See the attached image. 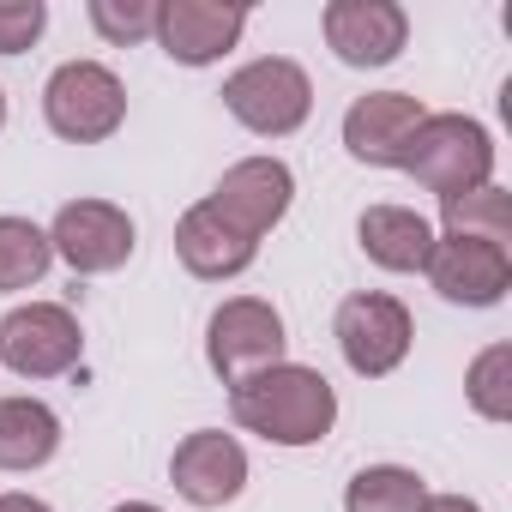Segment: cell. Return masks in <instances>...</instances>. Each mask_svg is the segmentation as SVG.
<instances>
[{"instance_id":"6da1fadb","label":"cell","mask_w":512,"mask_h":512,"mask_svg":"<svg viewBox=\"0 0 512 512\" xmlns=\"http://www.w3.org/2000/svg\"><path fill=\"white\" fill-rule=\"evenodd\" d=\"M229 410L247 434H260L272 446H320L338 422V392L320 368L278 362L229 386Z\"/></svg>"},{"instance_id":"7a4b0ae2","label":"cell","mask_w":512,"mask_h":512,"mask_svg":"<svg viewBox=\"0 0 512 512\" xmlns=\"http://www.w3.org/2000/svg\"><path fill=\"white\" fill-rule=\"evenodd\" d=\"M398 169L416 175L434 199H458V193H476L494 181V139L470 115H422Z\"/></svg>"},{"instance_id":"3957f363","label":"cell","mask_w":512,"mask_h":512,"mask_svg":"<svg viewBox=\"0 0 512 512\" xmlns=\"http://www.w3.org/2000/svg\"><path fill=\"white\" fill-rule=\"evenodd\" d=\"M223 109L260 139H290L314 109V79L284 55H260L223 79Z\"/></svg>"},{"instance_id":"277c9868","label":"cell","mask_w":512,"mask_h":512,"mask_svg":"<svg viewBox=\"0 0 512 512\" xmlns=\"http://www.w3.org/2000/svg\"><path fill=\"white\" fill-rule=\"evenodd\" d=\"M43 115L67 145H103L127 121V85L103 61H61L43 85Z\"/></svg>"},{"instance_id":"5b68a950","label":"cell","mask_w":512,"mask_h":512,"mask_svg":"<svg viewBox=\"0 0 512 512\" xmlns=\"http://www.w3.org/2000/svg\"><path fill=\"white\" fill-rule=\"evenodd\" d=\"M332 332H338V350H344L350 374H362V380H386V374L410 356V338H416L410 308H404L398 296H386V290H356V296H344Z\"/></svg>"},{"instance_id":"8992f818","label":"cell","mask_w":512,"mask_h":512,"mask_svg":"<svg viewBox=\"0 0 512 512\" xmlns=\"http://www.w3.org/2000/svg\"><path fill=\"white\" fill-rule=\"evenodd\" d=\"M284 314L260 296H235L211 314L205 326V362L217 368L223 386L247 380V374H260V368H278L284 362Z\"/></svg>"},{"instance_id":"52a82bcc","label":"cell","mask_w":512,"mask_h":512,"mask_svg":"<svg viewBox=\"0 0 512 512\" xmlns=\"http://www.w3.org/2000/svg\"><path fill=\"white\" fill-rule=\"evenodd\" d=\"M85 356V332L61 302H25L0 320V362L19 380H55Z\"/></svg>"},{"instance_id":"ba28073f","label":"cell","mask_w":512,"mask_h":512,"mask_svg":"<svg viewBox=\"0 0 512 512\" xmlns=\"http://www.w3.org/2000/svg\"><path fill=\"white\" fill-rule=\"evenodd\" d=\"M290 199H296V175H290V163L284 157H241V163H229L223 169V181L211 187V211L217 217H229L241 235H272L284 217H290Z\"/></svg>"},{"instance_id":"9c48e42d","label":"cell","mask_w":512,"mask_h":512,"mask_svg":"<svg viewBox=\"0 0 512 512\" xmlns=\"http://www.w3.org/2000/svg\"><path fill=\"white\" fill-rule=\"evenodd\" d=\"M49 247L79 278H103V272L133 260V217L121 205H109V199H73V205L55 211Z\"/></svg>"},{"instance_id":"30bf717a","label":"cell","mask_w":512,"mask_h":512,"mask_svg":"<svg viewBox=\"0 0 512 512\" xmlns=\"http://www.w3.org/2000/svg\"><path fill=\"white\" fill-rule=\"evenodd\" d=\"M428 284L458 302V308H494L506 290H512V253L482 241V235H434V253H428Z\"/></svg>"},{"instance_id":"8fae6325","label":"cell","mask_w":512,"mask_h":512,"mask_svg":"<svg viewBox=\"0 0 512 512\" xmlns=\"http://www.w3.org/2000/svg\"><path fill=\"white\" fill-rule=\"evenodd\" d=\"M247 31V7L235 0H157V43L181 67H211L223 61Z\"/></svg>"},{"instance_id":"7c38bea8","label":"cell","mask_w":512,"mask_h":512,"mask_svg":"<svg viewBox=\"0 0 512 512\" xmlns=\"http://www.w3.org/2000/svg\"><path fill=\"white\" fill-rule=\"evenodd\" d=\"M326 43L344 67H392L410 43V13L398 0H332Z\"/></svg>"},{"instance_id":"4fadbf2b","label":"cell","mask_w":512,"mask_h":512,"mask_svg":"<svg viewBox=\"0 0 512 512\" xmlns=\"http://www.w3.org/2000/svg\"><path fill=\"white\" fill-rule=\"evenodd\" d=\"M169 482H175V494H181L187 506H205V512H211V506H229V500L247 488V452H241L235 434L199 428V434H187V440L175 446Z\"/></svg>"},{"instance_id":"5bb4252c","label":"cell","mask_w":512,"mask_h":512,"mask_svg":"<svg viewBox=\"0 0 512 512\" xmlns=\"http://www.w3.org/2000/svg\"><path fill=\"white\" fill-rule=\"evenodd\" d=\"M422 103L410 91H368L344 109V151L368 169H398L410 133L422 127Z\"/></svg>"},{"instance_id":"9a60e30c","label":"cell","mask_w":512,"mask_h":512,"mask_svg":"<svg viewBox=\"0 0 512 512\" xmlns=\"http://www.w3.org/2000/svg\"><path fill=\"white\" fill-rule=\"evenodd\" d=\"M175 253H181V266H187L193 278L223 284V278H241V272L253 266L260 241L241 235L229 217H217V211L199 199V205H187V211H181V223H175Z\"/></svg>"},{"instance_id":"2e32d148","label":"cell","mask_w":512,"mask_h":512,"mask_svg":"<svg viewBox=\"0 0 512 512\" xmlns=\"http://www.w3.org/2000/svg\"><path fill=\"white\" fill-rule=\"evenodd\" d=\"M356 241L380 272H422L434 253V223L410 205H368L356 223Z\"/></svg>"},{"instance_id":"e0dca14e","label":"cell","mask_w":512,"mask_h":512,"mask_svg":"<svg viewBox=\"0 0 512 512\" xmlns=\"http://www.w3.org/2000/svg\"><path fill=\"white\" fill-rule=\"evenodd\" d=\"M61 452V416L43 398H0V470H43Z\"/></svg>"},{"instance_id":"ac0fdd59","label":"cell","mask_w":512,"mask_h":512,"mask_svg":"<svg viewBox=\"0 0 512 512\" xmlns=\"http://www.w3.org/2000/svg\"><path fill=\"white\" fill-rule=\"evenodd\" d=\"M428 500V482L404 464H368L344 488V512H416Z\"/></svg>"},{"instance_id":"d6986e66","label":"cell","mask_w":512,"mask_h":512,"mask_svg":"<svg viewBox=\"0 0 512 512\" xmlns=\"http://www.w3.org/2000/svg\"><path fill=\"white\" fill-rule=\"evenodd\" d=\"M55 260L49 229H37L31 217H0V290H31L43 284Z\"/></svg>"},{"instance_id":"ffe728a7","label":"cell","mask_w":512,"mask_h":512,"mask_svg":"<svg viewBox=\"0 0 512 512\" xmlns=\"http://www.w3.org/2000/svg\"><path fill=\"white\" fill-rule=\"evenodd\" d=\"M440 217H446V235H482L494 247L512 241V193L506 187H476V193H458V199H440Z\"/></svg>"},{"instance_id":"44dd1931","label":"cell","mask_w":512,"mask_h":512,"mask_svg":"<svg viewBox=\"0 0 512 512\" xmlns=\"http://www.w3.org/2000/svg\"><path fill=\"white\" fill-rule=\"evenodd\" d=\"M464 398L482 422H512V344H488L470 374H464Z\"/></svg>"},{"instance_id":"7402d4cb","label":"cell","mask_w":512,"mask_h":512,"mask_svg":"<svg viewBox=\"0 0 512 512\" xmlns=\"http://www.w3.org/2000/svg\"><path fill=\"white\" fill-rule=\"evenodd\" d=\"M91 25L109 43H145L157 31V0H91Z\"/></svg>"},{"instance_id":"603a6c76","label":"cell","mask_w":512,"mask_h":512,"mask_svg":"<svg viewBox=\"0 0 512 512\" xmlns=\"http://www.w3.org/2000/svg\"><path fill=\"white\" fill-rule=\"evenodd\" d=\"M49 25L43 0H0V55H25Z\"/></svg>"},{"instance_id":"cb8c5ba5","label":"cell","mask_w":512,"mask_h":512,"mask_svg":"<svg viewBox=\"0 0 512 512\" xmlns=\"http://www.w3.org/2000/svg\"><path fill=\"white\" fill-rule=\"evenodd\" d=\"M416 512H482L476 500H464V494H428Z\"/></svg>"},{"instance_id":"d4e9b609","label":"cell","mask_w":512,"mask_h":512,"mask_svg":"<svg viewBox=\"0 0 512 512\" xmlns=\"http://www.w3.org/2000/svg\"><path fill=\"white\" fill-rule=\"evenodd\" d=\"M0 512H55V506L37 494H0Z\"/></svg>"},{"instance_id":"484cf974","label":"cell","mask_w":512,"mask_h":512,"mask_svg":"<svg viewBox=\"0 0 512 512\" xmlns=\"http://www.w3.org/2000/svg\"><path fill=\"white\" fill-rule=\"evenodd\" d=\"M115 512H157L151 500H127V506H115Z\"/></svg>"},{"instance_id":"4316f807","label":"cell","mask_w":512,"mask_h":512,"mask_svg":"<svg viewBox=\"0 0 512 512\" xmlns=\"http://www.w3.org/2000/svg\"><path fill=\"white\" fill-rule=\"evenodd\" d=\"M0 127H7V91H0Z\"/></svg>"}]
</instances>
